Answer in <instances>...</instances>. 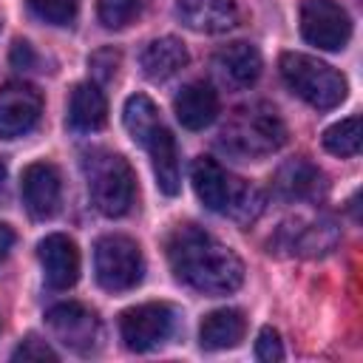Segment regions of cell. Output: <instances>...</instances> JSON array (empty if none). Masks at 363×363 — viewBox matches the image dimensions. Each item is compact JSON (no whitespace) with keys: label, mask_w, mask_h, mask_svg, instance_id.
Instances as JSON below:
<instances>
[{"label":"cell","mask_w":363,"mask_h":363,"mask_svg":"<svg viewBox=\"0 0 363 363\" xmlns=\"http://www.w3.org/2000/svg\"><path fill=\"white\" fill-rule=\"evenodd\" d=\"M167 261L179 281L204 295H227L244 284L241 258L227 244L193 224H182L170 233Z\"/></svg>","instance_id":"obj_1"},{"label":"cell","mask_w":363,"mask_h":363,"mask_svg":"<svg viewBox=\"0 0 363 363\" xmlns=\"http://www.w3.org/2000/svg\"><path fill=\"white\" fill-rule=\"evenodd\" d=\"M190 179H193V190H196L199 201L213 213L233 216L235 221L247 224L264 210L261 193L252 184H247V182L235 179L233 173H227L210 156H199L193 162Z\"/></svg>","instance_id":"obj_2"},{"label":"cell","mask_w":363,"mask_h":363,"mask_svg":"<svg viewBox=\"0 0 363 363\" xmlns=\"http://www.w3.org/2000/svg\"><path fill=\"white\" fill-rule=\"evenodd\" d=\"M286 142V125L278 111L267 102H252L235 108L221 128L218 145L238 159H261L275 153Z\"/></svg>","instance_id":"obj_3"},{"label":"cell","mask_w":363,"mask_h":363,"mask_svg":"<svg viewBox=\"0 0 363 363\" xmlns=\"http://www.w3.org/2000/svg\"><path fill=\"white\" fill-rule=\"evenodd\" d=\"M82 167H85V182H88L94 207L111 218L125 216L136 196V179L125 156L111 150H94L85 156Z\"/></svg>","instance_id":"obj_4"},{"label":"cell","mask_w":363,"mask_h":363,"mask_svg":"<svg viewBox=\"0 0 363 363\" xmlns=\"http://www.w3.org/2000/svg\"><path fill=\"white\" fill-rule=\"evenodd\" d=\"M278 68H281V77L289 85V91L298 94L306 105H312L318 111L337 108L346 99V79H343V74L335 71L332 65L320 62L318 57L286 51V54H281Z\"/></svg>","instance_id":"obj_5"},{"label":"cell","mask_w":363,"mask_h":363,"mask_svg":"<svg viewBox=\"0 0 363 363\" xmlns=\"http://www.w3.org/2000/svg\"><path fill=\"white\" fill-rule=\"evenodd\" d=\"M94 272L96 284L108 292H128L145 275V258L133 238L128 235H102L94 247Z\"/></svg>","instance_id":"obj_6"},{"label":"cell","mask_w":363,"mask_h":363,"mask_svg":"<svg viewBox=\"0 0 363 363\" xmlns=\"http://www.w3.org/2000/svg\"><path fill=\"white\" fill-rule=\"evenodd\" d=\"M173 329H176V312L170 303L162 301L139 303L119 315V335L130 352L159 349L162 343H167Z\"/></svg>","instance_id":"obj_7"},{"label":"cell","mask_w":363,"mask_h":363,"mask_svg":"<svg viewBox=\"0 0 363 363\" xmlns=\"http://www.w3.org/2000/svg\"><path fill=\"white\" fill-rule=\"evenodd\" d=\"M301 34L309 45H318L323 51H340L352 37L349 11L335 0H303Z\"/></svg>","instance_id":"obj_8"},{"label":"cell","mask_w":363,"mask_h":363,"mask_svg":"<svg viewBox=\"0 0 363 363\" xmlns=\"http://www.w3.org/2000/svg\"><path fill=\"white\" fill-rule=\"evenodd\" d=\"M45 323L54 332V337L68 346L71 352L88 354L99 343V320L96 315L82 303H57L45 312Z\"/></svg>","instance_id":"obj_9"},{"label":"cell","mask_w":363,"mask_h":363,"mask_svg":"<svg viewBox=\"0 0 363 363\" xmlns=\"http://www.w3.org/2000/svg\"><path fill=\"white\" fill-rule=\"evenodd\" d=\"M43 113V96L34 85L6 82L0 88V139H17L28 133Z\"/></svg>","instance_id":"obj_10"},{"label":"cell","mask_w":363,"mask_h":363,"mask_svg":"<svg viewBox=\"0 0 363 363\" xmlns=\"http://www.w3.org/2000/svg\"><path fill=\"white\" fill-rule=\"evenodd\" d=\"M23 204L34 218H51L60 210L62 179L51 162H31L20 176Z\"/></svg>","instance_id":"obj_11"},{"label":"cell","mask_w":363,"mask_h":363,"mask_svg":"<svg viewBox=\"0 0 363 363\" xmlns=\"http://www.w3.org/2000/svg\"><path fill=\"white\" fill-rule=\"evenodd\" d=\"M37 258L43 264L45 284L51 289H71L79 278V250L77 244L62 235L51 233L37 244Z\"/></svg>","instance_id":"obj_12"},{"label":"cell","mask_w":363,"mask_h":363,"mask_svg":"<svg viewBox=\"0 0 363 363\" xmlns=\"http://www.w3.org/2000/svg\"><path fill=\"white\" fill-rule=\"evenodd\" d=\"M272 187L286 201H312V199L323 196L326 176L318 164L298 156V159H289L278 167V173L272 179Z\"/></svg>","instance_id":"obj_13"},{"label":"cell","mask_w":363,"mask_h":363,"mask_svg":"<svg viewBox=\"0 0 363 363\" xmlns=\"http://www.w3.org/2000/svg\"><path fill=\"white\" fill-rule=\"evenodd\" d=\"M213 74L227 88H250L261 77V54L250 43H230L216 51Z\"/></svg>","instance_id":"obj_14"},{"label":"cell","mask_w":363,"mask_h":363,"mask_svg":"<svg viewBox=\"0 0 363 363\" xmlns=\"http://www.w3.org/2000/svg\"><path fill=\"white\" fill-rule=\"evenodd\" d=\"M176 11L187 28L201 34H221L238 20L235 0H176Z\"/></svg>","instance_id":"obj_15"},{"label":"cell","mask_w":363,"mask_h":363,"mask_svg":"<svg viewBox=\"0 0 363 363\" xmlns=\"http://www.w3.org/2000/svg\"><path fill=\"white\" fill-rule=\"evenodd\" d=\"M173 113L187 130H201L218 116V94L207 82H190L176 94Z\"/></svg>","instance_id":"obj_16"},{"label":"cell","mask_w":363,"mask_h":363,"mask_svg":"<svg viewBox=\"0 0 363 363\" xmlns=\"http://www.w3.org/2000/svg\"><path fill=\"white\" fill-rule=\"evenodd\" d=\"M150 150V162H153V176H156V187L164 193V196H176L179 187H182V167H179V150H176V139L173 133L159 125L147 145Z\"/></svg>","instance_id":"obj_17"},{"label":"cell","mask_w":363,"mask_h":363,"mask_svg":"<svg viewBox=\"0 0 363 363\" xmlns=\"http://www.w3.org/2000/svg\"><path fill=\"white\" fill-rule=\"evenodd\" d=\"M139 65H142V74L153 82H162V79H170L176 77L184 65H187V48L179 37H159V40H150L145 48H142V57H139Z\"/></svg>","instance_id":"obj_18"},{"label":"cell","mask_w":363,"mask_h":363,"mask_svg":"<svg viewBox=\"0 0 363 363\" xmlns=\"http://www.w3.org/2000/svg\"><path fill=\"white\" fill-rule=\"evenodd\" d=\"M105 122H108L105 94L94 82H79L68 99V125L79 133H91L99 130Z\"/></svg>","instance_id":"obj_19"},{"label":"cell","mask_w":363,"mask_h":363,"mask_svg":"<svg viewBox=\"0 0 363 363\" xmlns=\"http://www.w3.org/2000/svg\"><path fill=\"white\" fill-rule=\"evenodd\" d=\"M247 332V318L238 309H216L201 320L199 340L204 349L218 352V349H233L244 340Z\"/></svg>","instance_id":"obj_20"},{"label":"cell","mask_w":363,"mask_h":363,"mask_svg":"<svg viewBox=\"0 0 363 363\" xmlns=\"http://www.w3.org/2000/svg\"><path fill=\"white\" fill-rule=\"evenodd\" d=\"M284 233H289L286 235V250H292L298 255H309V258L326 255L337 244V227L329 218H315L309 224H298V230L284 227Z\"/></svg>","instance_id":"obj_21"},{"label":"cell","mask_w":363,"mask_h":363,"mask_svg":"<svg viewBox=\"0 0 363 363\" xmlns=\"http://www.w3.org/2000/svg\"><path fill=\"white\" fill-rule=\"evenodd\" d=\"M122 119H125V128H128L130 139H133L136 145H142V147L147 145L150 133L162 125L153 99L145 96V94H133V96H128L125 111H122Z\"/></svg>","instance_id":"obj_22"},{"label":"cell","mask_w":363,"mask_h":363,"mask_svg":"<svg viewBox=\"0 0 363 363\" xmlns=\"http://www.w3.org/2000/svg\"><path fill=\"white\" fill-rule=\"evenodd\" d=\"M360 116H349V119H340L335 125H329L323 130V147L332 153V156H354L360 150Z\"/></svg>","instance_id":"obj_23"},{"label":"cell","mask_w":363,"mask_h":363,"mask_svg":"<svg viewBox=\"0 0 363 363\" xmlns=\"http://www.w3.org/2000/svg\"><path fill=\"white\" fill-rule=\"evenodd\" d=\"M28 9L48 26H71L77 20L79 0H28Z\"/></svg>","instance_id":"obj_24"},{"label":"cell","mask_w":363,"mask_h":363,"mask_svg":"<svg viewBox=\"0 0 363 363\" xmlns=\"http://www.w3.org/2000/svg\"><path fill=\"white\" fill-rule=\"evenodd\" d=\"M96 14L105 28H125L139 14V0H96Z\"/></svg>","instance_id":"obj_25"},{"label":"cell","mask_w":363,"mask_h":363,"mask_svg":"<svg viewBox=\"0 0 363 363\" xmlns=\"http://www.w3.org/2000/svg\"><path fill=\"white\" fill-rule=\"evenodd\" d=\"M255 357L264 360V363H272V360H281L284 357V346H281V335L272 329V326H264L255 337Z\"/></svg>","instance_id":"obj_26"},{"label":"cell","mask_w":363,"mask_h":363,"mask_svg":"<svg viewBox=\"0 0 363 363\" xmlns=\"http://www.w3.org/2000/svg\"><path fill=\"white\" fill-rule=\"evenodd\" d=\"M88 65H91V74L99 79V82H108L113 74H116V65H119V51L113 48H99L88 57Z\"/></svg>","instance_id":"obj_27"},{"label":"cell","mask_w":363,"mask_h":363,"mask_svg":"<svg viewBox=\"0 0 363 363\" xmlns=\"http://www.w3.org/2000/svg\"><path fill=\"white\" fill-rule=\"evenodd\" d=\"M14 360H57V352L45 343V340H37V337H26L17 349H14Z\"/></svg>","instance_id":"obj_28"},{"label":"cell","mask_w":363,"mask_h":363,"mask_svg":"<svg viewBox=\"0 0 363 363\" xmlns=\"http://www.w3.org/2000/svg\"><path fill=\"white\" fill-rule=\"evenodd\" d=\"M9 60H11L14 68H34V65H37V54H34V48H31L26 40H17V43L11 45Z\"/></svg>","instance_id":"obj_29"},{"label":"cell","mask_w":363,"mask_h":363,"mask_svg":"<svg viewBox=\"0 0 363 363\" xmlns=\"http://www.w3.org/2000/svg\"><path fill=\"white\" fill-rule=\"evenodd\" d=\"M14 241H17V235H14V230L9 227V224H3L0 221V264L9 258V252H11V247H14Z\"/></svg>","instance_id":"obj_30"},{"label":"cell","mask_w":363,"mask_h":363,"mask_svg":"<svg viewBox=\"0 0 363 363\" xmlns=\"http://www.w3.org/2000/svg\"><path fill=\"white\" fill-rule=\"evenodd\" d=\"M6 176H9V170H6V162L0 159V193H3V187H6Z\"/></svg>","instance_id":"obj_31"}]
</instances>
